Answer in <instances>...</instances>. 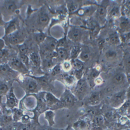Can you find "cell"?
I'll return each instance as SVG.
<instances>
[{"instance_id": "cell-1", "label": "cell", "mask_w": 130, "mask_h": 130, "mask_svg": "<svg viewBox=\"0 0 130 130\" xmlns=\"http://www.w3.org/2000/svg\"><path fill=\"white\" fill-rule=\"evenodd\" d=\"M59 100V102L50 110L54 111L62 108L71 109L76 105L78 100L70 89L65 90Z\"/></svg>"}, {"instance_id": "cell-2", "label": "cell", "mask_w": 130, "mask_h": 130, "mask_svg": "<svg viewBox=\"0 0 130 130\" xmlns=\"http://www.w3.org/2000/svg\"><path fill=\"white\" fill-rule=\"evenodd\" d=\"M90 89L91 88L87 80L82 78L78 80L71 91L76 99L78 101L82 102L89 95Z\"/></svg>"}, {"instance_id": "cell-3", "label": "cell", "mask_w": 130, "mask_h": 130, "mask_svg": "<svg viewBox=\"0 0 130 130\" xmlns=\"http://www.w3.org/2000/svg\"><path fill=\"white\" fill-rule=\"evenodd\" d=\"M38 105V99L36 94H26L20 101L19 108L22 110L34 111Z\"/></svg>"}, {"instance_id": "cell-4", "label": "cell", "mask_w": 130, "mask_h": 130, "mask_svg": "<svg viewBox=\"0 0 130 130\" xmlns=\"http://www.w3.org/2000/svg\"><path fill=\"white\" fill-rule=\"evenodd\" d=\"M126 100V90L124 89L115 92L108 97V106L115 109H118L123 105Z\"/></svg>"}, {"instance_id": "cell-5", "label": "cell", "mask_w": 130, "mask_h": 130, "mask_svg": "<svg viewBox=\"0 0 130 130\" xmlns=\"http://www.w3.org/2000/svg\"><path fill=\"white\" fill-rule=\"evenodd\" d=\"M26 75L27 78H25L24 81L20 83L26 94H37L41 92V87L37 81L27 75Z\"/></svg>"}, {"instance_id": "cell-6", "label": "cell", "mask_w": 130, "mask_h": 130, "mask_svg": "<svg viewBox=\"0 0 130 130\" xmlns=\"http://www.w3.org/2000/svg\"><path fill=\"white\" fill-rule=\"evenodd\" d=\"M103 97L102 91L96 90L89 94L82 102L86 106H96L102 103Z\"/></svg>"}, {"instance_id": "cell-7", "label": "cell", "mask_w": 130, "mask_h": 130, "mask_svg": "<svg viewBox=\"0 0 130 130\" xmlns=\"http://www.w3.org/2000/svg\"><path fill=\"white\" fill-rule=\"evenodd\" d=\"M75 130H90L92 128L91 120L83 116L79 118L71 125Z\"/></svg>"}, {"instance_id": "cell-8", "label": "cell", "mask_w": 130, "mask_h": 130, "mask_svg": "<svg viewBox=\"0 0 130 130\" xmlns=\"http://www.w3.org/2000/svg\"><path fill=\"white\" fill-rule=\"evenodd\" d=\"M127 81L125 74L122 72H118L113 75L111 80L112 87L114 89L116 88L123 87L125 86Z\"/></svg>"}, {"instance_id": "cell-9", "label": "cell", "mask_w": 130, "mask_h": 130, "mask_svg": "<svg viewBox=\"0 0 130 130\" xmlns=\"http://www.w3.org/2000/svg\"><path fill=\"white\" fill-rule=\"evenodd\" d=\"M95 13L98 23L101 26H103L106 22L107 6L105 5H99Z\"/></svg>"}, {"instance_id": "cell-10", "label": "cell", "mask_w": 130, "mask_h": 130, "mask_svg": "<svg viewBox=\"0 0 130 130\" xmlns=\"http://www.w3.org/2000/svg\"><path fill=\"white\" fill-rule=\"evenodd\" d=\"M6 96L7 100L5 105L6 107L10 109H12L14 108H19L20 101L14 95L13 87L11 88Z\"/></svg>"}, {"instance_id": "cell-11", "label": "cell", "mask_w": 130, "mask_h": 130, "mask_svg": "<svg viewBox=\"0 0 130 130\" xmlns=\"http://www.w3.org/2000/svg\"><path fill=\"white\" fill-rule=\"evenodd\" d=\"M99 5H89L80 8L74 13H76L80 17H89L95 13ZM72 13V14H73Z\"/></svg>"}, {"instance_id": "cell-12", "label": "cell", "mask_w": 130, "mask_h": 130, "mask_svg": "<svg viewBox=\"0 0 130 130\" xmlns=\"http://www.w3.org/2000/svg\"><path fill=\"white\" fill-rule=\"evenodd\" d=\"M46 92L43 91L36 94L38 99V105L35 111L40 115L44 113L47 110L45 99Z\"/></svg>"}, {"instance_id": "cell-13", "label": "cell", "mask_w": 130, "mask_h": 130, "mask_svg": "<svg viewBox=\"0 0 130 130\" xmlns=\"http://www.w3.org/2000/svg\"><path fill=\"white\" fill-rule=\"evenodd\" d=\"M27 75L35 79L41 87L42 89H44L45 92H51L50 91H52L53 89H54L53 86L50 84L49 78L46 76H43L41 77H36L30 75Z\"/></svg>"}, {"instance_id": "cell-14", "label": "cell", "mask_w": 130, "mask_h": 130, "mask_svg": "<svg viewBox=\"0 0 130 130\" xmlns=\"http://www.w3.org/2000/svg\"><path fill=\"white\" fill-rule=\"evenodd\" d=\"M92 128L95 130H103L105 128V120L102 114L95 116L91 119Z\"/></svg>"}, {"instance_id": "cell-15", "label": "cell", "mask_w": 130, "mask_h": 130, "mask_svg": "<svg viewBox=\"0 0 130 130\" xmlns=\"http://www.w3.org/2000/svg\"><path fill=\"white\" fill-rule=\"evenodd\" d=\"M20 23L18 19L15 18L5 25V36L13 34L18 30L19 27Z\"/></svg>"}, {"instance_id": "cell-16", "label": "cell", "mask_w": 130, "mask_h": 130, "mask_svg": "<svg viewBox=\"0 0 130 130\" xmlns=\"http://www.w3.org/2000/svg\"><path fill=\"white\" fill-rule=\"evenodd\" d=\"M6 40L10 44L14 45L22 44L24 41V37L23 36L16 31L12 34L8 36H5Z\"/></svg>"}, {"instance_id": "cell-17", "label": "cell", "mask_w": 130, "mask_h": 130, "mask_svg": "<svg viewBox=\"0 0 130 130\" xmlns=\"http://www.w3.org/2000/svg\"><path fill=\"white\" fill-rule=\"evenodd\" d=\"M8 65L12 70L15 71L20 72L23 73L27 72L26 67L18 58H12L10 61Z\"/></svg>"}, {"instance_id": "cell-18", "label": "cell", "mask_w": 130, "mask_h": 130, "mask_svg": "<svg viewBox=\"0 0 130 130\" xmlns=\"http://www.w3.org/2000/svg\"><path fill=\"white\" fill-rule=\"evenodd\" d=\"M101 67L99 65L96 66L95 68L92 69L88 75L87 81L90 86L91 89H92L95 86V81L96 78L99 77L100 74Z\"/></svg>"}, {"instance_id": "cell-19", "label": "cell", "mask_w": 130, "mask_h": 130, "mask_svg": "<svg viewBox=\"0 0 130 130\" xmlns=\"http://www.w3.org/2000/svg\"><path fill=\"white\" fill-rule=\"evenodd\" d=\"M82 31L79 28L71 26L68 32V38L73 42L79 41L82 37Z\"/></svg>"}, {"instance_id": "cell-20", "label": "cell", "mask_w": 130, "mask_h": 130, "mask_svg": "<svg viewBox=\"0 0 130 130\" xmlns=\"http://www.w3.org/2000/svg\"><path fill=\"white\" fill-rule=\"evenodd\" d=\"M88 29L89 30V34L91 38H95L100 32L101 26L98 22L92 21L89 23Z\"/></svg>"}, {"instance_id": "cell-21", "label": "cell", "mask_w": 130, "mask_h": 130, "mask_svg": "<svg viewBox=\"0 0 130 130\" xmlns=\"http://www.w3.org/2000/svg\"><path fill=\"white\" fill-rule=\"evenodd\" d=\"M45 99L48 110H50L52 107L58 103L60 101L59 99L50 92H46L45 95Z\"/></svg>"}, {"instance_id": "cell-22", "label": "cell", "mask_w": 130, "mask_h": 130, "mask_svg": "<svg viewBox=\"0 0 130 130\" xmlns=\"http://www.w3.org/2000/svg\"><path fill=\"white\" fill-rule=\"evenodd\" d=\"M13 122V115L1 113V128L8 127Z\"/></svg>"}, {"instance_id": "cell-23", "label": "cell", "mask_w": 130, "mask_h": 130, "mask_svg": "<svg viewBox=\"0 0 130 130\" xmlns=\"http://www.w3.org/2000/svg\"><path fill=\"white\" fill-rule=\"evenodd\" d=\"M45 44L48 51H56L58 47V40L52 37H47L45 40Z\"/></svg>"}, {"instance_id": "cell-24", "label": "cell", "mask_w": 130, "mask_h": 130, "mask_svg": "<svg viewBox=\"0 0 130 130\" xmlns=\"http://www.w3.org/2000/svg\"><path fill=\"white\" fill-rule=\"evenodd\" d=\"M76 79L73 75H65L62 77V81L64 84L67 87L73 89L75 85Z\"/></svg>"}, {"instance_id": "cell-25", "label": "cell", "mask_w": 130, "mask_h": 130, "mask_svg": "<svg viewBox=\"0 0 130 130\" xmlns=\"http://www.w3.org/2000/svg\"><path fill=\"white\" fill-rule=\"evenodd\" d=\"M50 18L45 13H41L37 17V23L40 27L43 28L46 27L49 23Z\"/></svg>"}, {"instance_id": "cell-26", "label": "cell", "mask_w": 130, "mask_h": 130, "mask_svg": "<svg viewBox=\"0 0 130 130\" xmlns=\"http://www.w3.org/2000/svg\"><path fill=\"white\" fill-rule=\"evenodd\" d=\"M30 60L36 68H39L41 65L40 55L37 52H32L29 55Z\"/></svg>"}, {"instance_id": "cell-27", "label": "cell", "mask_w": 130, "mask_h": 130, "mask_svg": "<svg viewBox=\"0 0 130 130\" xmlns=\"http://www.w3.org/2000/svg\"><path fill=\"white\" fill-rule=\"evenodd\" d=\"M31 123L29 126L31 130H64V129L55 128L49 125H42L39 123Z\"/></svg>"}, {"instance_id": "cell-28", "label": "cell", "mask_w": 130, "mask_h": 130, "mask_svg": "<svg viewBox=\"0 0 130 130\" xmlns=\"http://www.w3.org/2000/svg\"><path fill=\"white\" fill-rule=\"evenodd\" d=\"M78 58L84 62L89 60L91 58V52L88 47L85 46L82 48L81 52Z\"/></svg>"}, {"instance_id": "cell-29", "label": "cell", "mask_w": 130, "mask_h": 130, "mask_svg": "<svg viewBox=\"0 0 130 130\" xmlns=\"http://www.w3.org/2000/svg\"><path fill=\"white\" fill-rule=\"evenodd\" d=\"M44 119L47 121L49 123V125L53 127L55 124L54 117L55 116V113L54 111L51 110H48L44 112Z\"/></svg>"}, {"instance_id": "cell-30", "label": "cell", "mask_w": 130, "mask_h": 130, "mask_svg": "<svg viewBox=\"0 0 130 130\" xmlns=\"http://www.w3.org/2000/svg\"><path fill=\"white\" fill-rule=\"evenodd\" d=\"M47 37V35L42 31L40 32H35L34 34V39L36 43L38 44H40L45 41Z\"/></svg>"}, {"instance_id": "cell-31", "label": "cell", "mask_w": 130, "mask_h": 130, "mask_svg": "<svg viewBox=\"0 0 130 130\" xmlns=\"http://www.w3.org/2000/svg\"><path fill=\"white\" fill-rule=\"evenodd\" d=\"M119 27L121 30H127L130 29V21L125 17H122L119 20Z\"/></svg>"}, {"instance_id": "cell-32", "label": "cell", "mask_w": 130, "mask_h": 130, "mask_svg": "<svg viewBox=\"0 0 130 130\" xmlns=\"http://www.w3.org/2000/svg\"><path fill=\"white\" fill-rule=\"evenodd\" d=\"M12 111L13 121L18 122L21 121V118L23 116L22 110L19 108H16L12 109Z\"/></svg>"}, {"instance_id": "cell-33", "label": "cell", "mask_w": 130, "mask_h": 130, "mask_svg": "<svg viewBox=\"0 0 130 130\" xmlns=\"http://www.w3.org/2000/svg\"><path fill=\"white\" fill-rule=\"evenodd\" d=\"M123 65L126 74H130V54H127L123 58Z\"/></svg>"}, {"instance_id": "cell-34", "label": "cell", "mask_w": 130, "mask_h": 130, "mask_svg": "<svg viewBox=\"0 0 130 130\" xmlns=\"http://www.w3.org/2000/svg\"><path fill=\"white\" fill-rule=\"evenodd\" d=\"M67 3L69 12L71 13V14L74 13L79 9V5L78 2H75V1H68Z\"/></svg>"}, {"instance_id": "cell-35", "label": "cell", "mask_w": 130, "mask_h": 130, "mask_svg": "<svg viewBox=\"0 0 130 130\" xmlns=\"http://www.w3.org/2000/svg\"><path fill=\"white\" fill-rule=\"evenodd\" d=\"M83 47L79 45L74 46L71 50L70 58L71 60L76 59L80 54Z\"/></svg>"}, {"instance_id": "cell-36", "label": "cell", "mask_w": 130, "mask_h": 130, "mask_svg": "<svg viewBox=\"0 0 130 130\" xmlns=\"http://www.w3.org/2000/svg\"><path fill=\"white\" fill-rule=\"evenodd\" d=\"M108 40L110 43L113 45H117L120 43V38L116 32H112L110 34Z\"/></svg>"}, {"instance_id": "cell-37", "label": "cell", "mask_w": 130, "mask_h": 130, "mask_svg": "<svg viewBox=\"0 0 130 130\" xmlns=\"http://www.w3.org/2000/svg\"><path fill=\"white\" fill-rule=\"evenodd\" d=\"M71 64L72 65V67L74 70H82L83 69V66L84 62H83L80 59L78 58L76 59L71 60Z\"/></svg>"}, {"instance_id": "cell-38", "label": "cell", "mask_w": 130, "mask_h": 130, "mask_svg": "<svg viewBox=\"0 0 130 130\" xmlns=\"http://www.w3.org/2000/svg\"><path fill=\"white\" fill-rule=\"evenodd\" d=\"M5 6L6 10L10 13H13L14 12L16 13L18 11L16 5L13 1H8V2H5Z\"/></svg>"}, {"instance_id": "cell-39", "label": "cell", "mask_w": 130, "mask_h": 130, "mask_svg": "<svg viewBox=\"0 0 130 130\" xmlns=\"http://www.w3.org/2000/svg\"><path fill=\"white\" fill-rule=\"evenodd\" d=\"M11 89V88H10L9 86H8V84L1 82L0 86L1 99H2L3 96H6Z\"/></svg>"}, {"instance_id": "cell-40", "label": "cell", "mask_w": 130, "mask_h": 130, "mask_svg": "<svg viewBox=\"0 0 130 130\" xmlns=\"http://www.w3.org/2000/svg\"><path fill=\"white\" fill-rule=\"evenodd\" d=\"M117 56L118 53L115 50H107L105 53V59L108 61H115L117 59Z\"/></svg>"}, {"instance_id": "cell-41", "label": "cell", "mask_w": 130, "mask_h": 130, "mask_svg": "<svg viewBox=\"0 0 130 130\" xmlns=\"http://www.w3.org/2000/svg\"><path fill=\"white\" fill-rule=\"evenodd\" d=\"M56 51L57 53L58 57L64 60L67 59L68 56V52L65 48H58Z\"/></svg>"}, {"instance_id": "cell-42", "label": "cell", "mask_w": 130, "mask_h": 130, "mask_svg": "<svg viewBox=\"0 0 130 130\" xmlns=\"http://www.w3.org/2000/svg\"><path fill=\"white\" fill-rule=\"evenodd\" d=\"M1 73L3 75H8L11 74L13 71L9 65L6 64H1Z\"/></svg>"}, {"instance_id": "cell-43", "label": "cell", "mask_w": 130, "mask_h": 130, "mask_svg": "<svg viewBox=\"0 0 130 130\" xmlns=\"http://www.w3.org/2000/svg\"><path fill=\"white\" fill-rule=\"evenodd\" d=\"M18 58L26 67H28L29 66L30 60L29 57H28L26 54L19 53L18 55Z\"/></svg>"}, {"instance_id": "cell-44", "label": "cell", "mask_w": 130, "mask_h": 130, "mask_svg": "<svg viewBox=\"0 0 130 130\" xmlns=\"http://www.w3.org/2000/svg\"><path fill=\"white\" fill-rule=\"evenodd\" d=\"M41 64L43 66V68L47 70L48 71H50V73L53 67V63L52 59H46L42 62Z\"/></svg>"}, {"instance_id": "cell-45", "label": "cell", "mask_w": 130, "mask_h": 130, "mask_svg": "<svg viewBox=\"0 0 130 130\" xmlns=\"http://www.w3.org/2000/svg\"><path fill=\"white\" fill-rule=\"evenodd\" d=\"M61 67L62 70L65 72H70L73 68L71 61L67 60L64 61L61 65Z\"/></svg>"}, {"instance_id": "cell-46", "label": "cell", "mask_w": 130, "mask_h": 130, "mask_svg": "<svg viewBox=\"0 0 130 130\" xmlns=\"http://www.w3.org/2000/svg\"><path fill=\"white\" fill-rule=\"evenodd\" d=\"M68 46V41L66 35L63 38L58 40V48H66Z\"/></svg>"}, {"instance_id": "cell-47", "label": "cell", "mask_w": 130, "mask_h": 130, "mask_svg": "<svg viewBox=\"0 0 130 130\" xmlns=\"http://www.w3.org/2000/svg\"><path fill=\"white\" fill-rule=\"evenodd\" d=\"M62 70V67L60 65H56L55 67H53L51 70V72H50L51 75L53 76H56V75L60 73Z\"/></svg>"}, {"instance_id": "cell-48", "label": "cell", "mask_w": 130, "mask_h": 130, "mask_svg": "<svg viewBox=\"0 0 130 130\" xmlns=\"http://www.w3.org/2000/svg\"><path fill=\"white\" fill-rule=\"evenodd\" d=\"M73 75L74 77H75L76 80H80L83 78V69L78 70H74Z\"/></svg>"}, {"instance_id": "cell-49", "label": "cell", "mask_w": 130, "mask_h": 130, "mask_svg": "<svg viewBox=\"0 0 130 130\" xmlns=\"http://www.w3.org/2000/svg\"><path fill=\"white\" fill-rule=\"evenodd\" d=\"M18 46L20 51L19 53L24 54H26L27 53H28L29 49L25 44H22L19 45H18Z\"/></svg>"}, {"instance_id": "cell-50", "label": "cell", "mask_w": 130, "mask_h": 130, "mask_svg": "<svg viewBox=\"0 0 130 130\" xmlns=\"http://www.w3.org/2000/svg\"><path fill=\"white\" fill-rule=\"evenodd\" d=\"M31 119L27 116H23L21 119V121L23 124L25 125H29L31 124Z\"/></svg>"}, {"instance_id": "cell-51", "label": "cell", "mask_w": 130, "mask_h": 130, "mask_svg": "<svg viewBox=\"0 0 130 130\" xmlns=\"http://www.w3.org/2000/svg\"><path fill=\"white\" fill-rule=\"evenodd\" d=\"M1 54H0V57H1V61L2 62V61L5 59V58L8 56V50L6 49H3L2 50H1Z\"/></svg>"}, {"instance_id": "cell-52", "label": "cell", "mask_w": 130, "mask_h": 130, "mask_svg": "<svg viewBox=\"0 0 130 130\" xmlns=\"http://www.w3.org/2000/svg\"><path fill=\"white\" fill-rule=\"evenodd\" d=\"M126 100H130V86L126 90Z\"/></svg>"}, {"instance_id": "cell-53", "label": "cell", "mask_w": 130, "mask_h": 130, "mask_svg": "<svg viewBox=\"0 0 130 130\" xmlns=\"http://www.w3.org/2000/svg\"><path fill=\"white\" fill-rule=\"evenodd\" d=\"M102 78L100 77H98L97 78H96L95 81V86H100L102 83Z\"/></svg>"}, {"instance_id": "cell-54", "label": "cell", "mask_w": 130, "mask_h": 130, "mask_svg": "<svg viewBox=\"0 0 130 130\" xmlns=\"http://www.w3.org/2000/svg\"><path fill=\"white\" fill-rule=\"evenodd\" d=\"M5 43H5V40H4L3 38H1L0 39V49H1V50L4 49L5 46Z\"/></svg>"}, {"instance_id": "cell-55", "label": "cell", "mask_w": 130, "mask_h": 130, "mask_svg": "<svg viewBox=\"0 0 130 130\" xmlns=\"http://www.w3.org/2000/svg\"><path fill=\"white\" fill-rule=\"evenodd\" d=\"M69 127H70V125H68V127L64 129V130H69Z\"/></svg>"}, {"instance_id": "cell-56", "label": "cell", "mask_w": 130, "mask_h": 130, "mask_svg": "<svg viewBox=\"0 0 130 130\" xmlns=\"http://www.w3.org/2000/svg\"><path fill=\"white\" fill-rule=\"evenodd\" d=\"M1 20H2V18L1 17ZM2 22H3V21H2ZM2 25H3L4 24V25H5V23H1V24H2Z\"/></svg>"}, {"instance_id": "cell-57", "label": "cell", "mask_w": 130, "mask_h": 130, "mask_svg": "<svg viewBox=\"0 0 130 130\" xmlns=\"http://www.w3.org/2000/svg\"><path fill=\"white\" fill-rule=\"evenodd\" d=\"M130 130V129L126 128V129H123V130Z\"/></svg>"}, {"instance_id": "cell-58", "label": "cell", "mask_w": 130, "mask_h": 130, "mask_svg": "<svg viewBox=\"0 0 130 130\" xmlns=\"http://www.w3.org/2000/svg\"><path fill=\"white\" fill-rule=\"evenodd\" d=\"M90 130H95V129H93L92 128Z\"/></svg>"}]
</instances>
